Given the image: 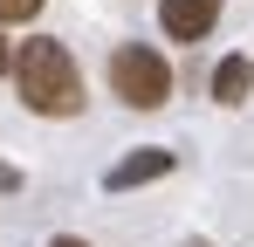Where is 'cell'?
<instances>
[{"label":"cell","instance_id":"obj_1","mask_svg":"<svg viewBox=\"0 0 254 247\" xmlns=\"http://www.w3.org/2000/svg\"><path fill=\"white\" fill-rule=\"evenodd\" d=\"M14 82H21V103L35 117H76L83 110V76H76V55L62 41H28L14 55Z\"/></svg>","mask_w":254,"mask_h":247},{"label":"cell","instance_id":"obj_2","mask_svg":"<svg viewBox=\"0 0 254 247\" xmlns=\"http://www.w3.org/2000/svg\"><path fill=\"white\" fill-rule=\"evenodd\" d=\"M110 96H124L130 110H165L172 62L158 55V48H144V41H124V48L110 55Z\"/></svg>","mask_w":254,"mask_h":247},{"label":"cell","instance_id":"obj_3","mask_svg":"<svg viewBox=\"0 0 254 247\" xmlns=\"http://www.w3.org/2000/svg\"><path fill=\"white\" fill-rule=\"evenodd\" d=\"M172 172V151L165 144H137L130 158H117L103 172V192H130V185H151V179H165Z\"/></svg>","mask_w":254,"mask_h":247},{"label":"cell","instance_id":"obj_4","mask_svg":"<svg viewBox=\"0 0 254 247\" xmlns=\"http://www.w3.org/2000/svg\"><path fill=\"white\" fill-rule=\"evenodd\" d=\"M158 21L172 41H206L220 21V0H158Z\"/></svg>","mask_w":254,"mask_h":247},{"label":"cell","instance_id":"obj_5","mask_svg":"<svg viewBox=\"0 0 254 247\" xmlns=\"http://www.w3.org/2000/svg\"><path fill=\"white\" fill-rule=\"evenodd\" d=\"M248 89H254V62L248 55H227L213 69V103H248Z\"/></svg>","mask_w":254,"mask_h":247},{"label":"cell","instance_id":"obj_6","mask_svg":"<svg viewBox=\"0 0 254 247\" xmlns=\"http://www.w3.org/2000/svg\"><path fill=\"white\" fill-rule=\"evenodd\" d=\"M35 14H42V0H0V28L7 21H35Z\"/></svg>","mask_w":254,"mask_h":247},{"label":"cell","instance_id":"obj_7","mask_svg":"<svg viewBox=\"0 0 254 247\" xmlns=\"http://www.w3.org/2000/svg\"><path fill=\"white\" fill-rule=\"evenodd\" d=\"M48 247H89V241H83V234H55Z\"/></svg>","mask_w":254,"mask_h":247},{"label":"cell","instance_id":"obj_8","mask_svg":"<svg viewBox=\"0 0 254 247\" xmlns=\"http://www.w3.org/2000/svg\"><path fill=\"white\" fill-rule=\"evenodd\" d=\"M7 62H14V48H7V35H0V69H7Z\"/></svg>","mask_w":254,"mask_h":247},{"label":"cell","instance_id":"obj_9","mask_svg":"<svg viewBox=\"0 0 254 247\" xmlns=\"http://www.w3.org/2000/svg\"><path fill=\"white\" fill-rule=\"evenodd\" d=\"M192 247H206V241H192Z\"/></svg>","mask_w":254,"mask_h":247}]
</instances>
